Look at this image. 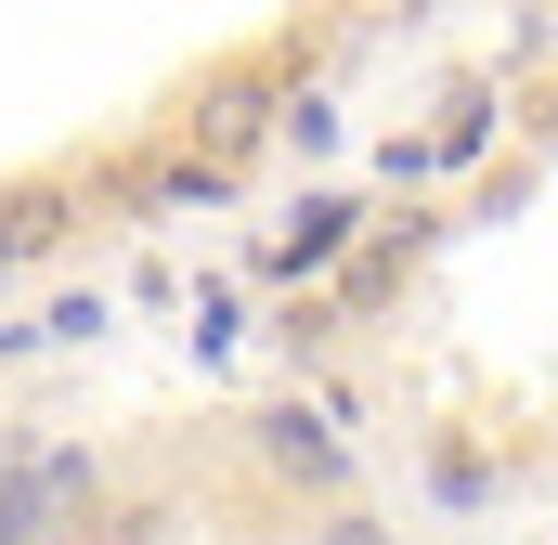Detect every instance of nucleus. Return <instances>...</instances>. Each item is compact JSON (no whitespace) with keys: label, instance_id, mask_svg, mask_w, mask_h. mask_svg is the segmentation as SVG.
I'll return each instance as SVG.
<instances>
[{"label":"nucleus","instance_id":"nucleus-1","mask_svg":"<svg viewBox=\"0 0 558 545\" xmlns=\"http://www.w3.org/2000/svg\"><path fill=\"white\" fill-rule=\"evenodd\" d=\"M260 455H274L286 481H312V494H338V481H351V455L325 441V415H299V403H274V415H260Z\"/></svg>","mask_w":558,"mask_h":545},{"label":"nucleus","instance_id":"nucleus-2","mask_svg":"<svg viewBox=\"0 0 558 545\" xmlns=\"http://www.w3.org/2000/svg\"><path fill=\"white\" fill-rule=\"evenodd\" d=\"M338 247H351V208H338V195H312V208H299V234L274 247V272H325Z\"/></svg>","mask_w":558,"mask_h":545},{"label":"nucleus","instance_id":"nucleus-3","mask_svg":"<svg viewBox=\"0 0 558 545\" xmlns=\"http://www.w3.org/2000/svg\"><path fill=\"white\" fill-rule=\"evenodd\" d=\"M169 533H182V507H169V494H143V507H118V533H105V545H169Z\"/></svg>","mask_w":558,"mask_h":545},{"label":"nucleus","instance_id":"nucleus-4","mask_svg":"<svg viewBox=\"0 0 558 545\" xmlns=\"http://www.w3.org/2000/svg\"><path fill=\"white\" fill-rule=\"evenodd\" d=\"M312 545H403V533H390V520H364V507H338V520H325Z\"/></svg>","mask_w":558,"mask_h":545},{"label":"nucleus","instance_id":"nucleus-5","mask_svg":"<svg viewBox=\"0 0 558 545\" xmlns=\"http://www.w3.org/2000/svg\"><path fill=\"white\" fill-rule=\"evenodd\" d=\"M0 272H13V234H0Z\"/></svg>","mask_w":558,"mask_h":545}]
</instances>
